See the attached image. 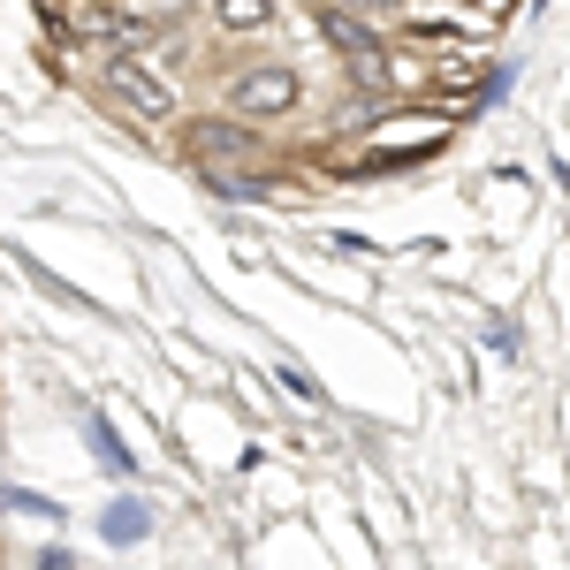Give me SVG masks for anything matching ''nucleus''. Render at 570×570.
<instances>
[{"label": "nucleus", "mask_w": 570, "mask_h": 570, "mask_svg": "<svg viewBox=\"0 0 570 570\" xmlns=\"http://www.w3.org/2000/svg\"><path fill=\"white\" fill-rule=\"evenodd\" d=\"M190 137V160L198 168H228V160H244V153H259V137L244 115H198V122H183Z\"/></svg>", "instance_id": "nucleus-3"}, {"label": "nucleus", "mask_w": 570, "mask_h": 570, "mask_svg": "<svg viewBox=\"0 0 570 570\" xmlns=\"http://www.w3.org/2000/svg\"><path fill=\"white\" fill-rule=\"evenodd\" d=\"M351 8H365V16H403L411 0H351Z\"/></svg>", "instance_id": "nucleus-7"}, {"label": "nucleus", "mask_w": 570, "mask_h": 570, "mask_svg": "<svg viewBox=\"0 0 570 570\" xmlns=\"http://www.w3.org/2000/svg\"><path fill=\"white\" fill-rule=\"evenodd\" d=\"M69 39L122 46V8H107V0H77V8H69Z\"/></svg>", "instance_id": "nucleus-5"}, {"label": "nucleus", "mask_w": 570, "mask_h": 570, "mask_svg": "<svg viewBox=\"0 0 570 570\" xmlns=\"http://www.w3.org/2000/svg\"><path fill=\"white\" fill-rule=\"evenodd\" d=\"M214 23L228 31V39H252V31L274 23V0H214Z\"/></svg>", "instance_id": "nucleus-6"}, {"label": "nucleus", "mask_w": 570, "mask_h": 570, "mask_svg": "<svg viewBox=\"0 0 570 570\" xmlns=\"http://www.w3.org/2000/svg\"><path fill=\"white\" fill-rule=\"evenodd\" d=\"M297 99H305V85H297V69H282V61H266V69H236V77H228V107H236L244 122L289 115Z\"/></svg>", "instance_id": "nucleus-2"}, {"label": "nucleus", "mask_w": 570, "mask_h": 570, "mask_svg": "<svg viewBox=\"0 0 570 570\" xmlns=\"http://www.w3.org/2000/svg\"><path fill=\"white\" fill-rule=\"evenodd\" d=\"M320 39L335 46V53L351 61V69L365 77V85H381V39H373V31L357 23L351 8H320Z\"/></svg>", "instance_id": "nucleus-4"}, {"label": "nucleus", "mask_w": 570, "mask_h": 570, "mask_svg": "<svg viewBox=\"0 0 570 570\" xmlns=\"http://www.w3.org/2000/svg\"><path fill=\"white\" fill-rule=\"evenodd\" d=\"M99 91H107L122 115H137V122H168V115H176V85H168L153 61H137L130 46H115V61H107Z\"/></svg>", "instance_id": "nucleus-1"}]
</instances>
